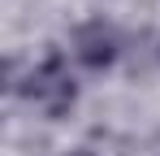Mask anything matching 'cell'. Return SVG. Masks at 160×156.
Wrapping results in <instances>:
<instances>
[{
  "instance_id": "cell-1",
  "label": "cell",
  "mask_w": 160,
  "mask_h": 156,
  "mask_svg": "<svg viewBox=\"0 0 160 156\" xmlns=\"http://www.w3.org/2000/svg\"><path fill=\"white\" fill-rule=\"evenodd\" d=\"M22 96L26 104L39 113V117H48V122H61L65 113H74L78 108V96H82V70L69 61V52H43V56H35L30 61L26 78H22Z\"/></svg>"
},
{
  "instance_id": "cell-2",
  "label": "cell",
  "mask_w": 160,
  "mask_h": 156,
  "mask_svg": "<svg viewBox=\"0 0 160 156\" xmlns=\"http://www.w3.org/2000/svg\"><path fill=\"white\" fill-rule=\"evenodd\" d=\"M69 61L78 65L82 74H104L117 65V56H121V39H117V30L112 22L104 18H91V22L74 26V35H69Z\"/></svg>"
},
{
  "instance_id": "cell-3",
  "label": "cell",
  "mask_w": 160,
  "mask_h": 156,
  "mask_svg": "<svg viewBox=\"0 0 160 156\" xmlns=\"http://www.w3.org/2000/svg\"><path fill=\"white\" fill-rule=\"evenodd\" d=\"M65 156H95V152H87V148H74V152H65Z\"/></svg>"
}]
</instances>
